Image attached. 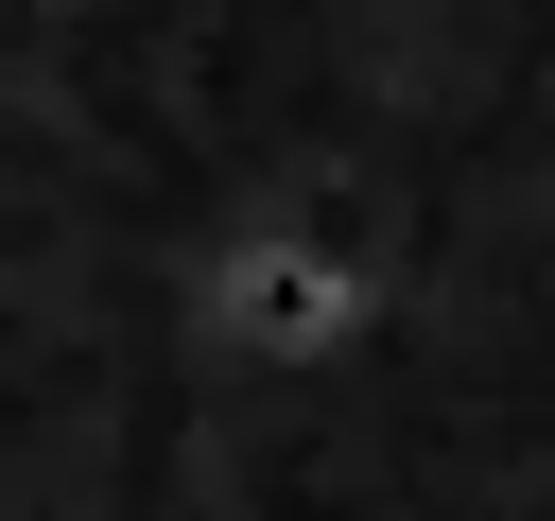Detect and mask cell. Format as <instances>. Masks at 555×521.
<instances>
[{
	"instance_id": "1",
	"label": "cell",
	"mask_w": 555,
	"mask_h": 521,
	"mask_svg": "<svg viewBox=\"0 0 555 521\" xmlns=\"http://www.w3.org/2000/svg\"><path fill=\"white\" fill-rule=\"evenodd\" d=\"M399 243L347 226V208H225L191 226L173 260V347L243 399H347L382 347H399Z\"/></svg>"
}]
</instances>
